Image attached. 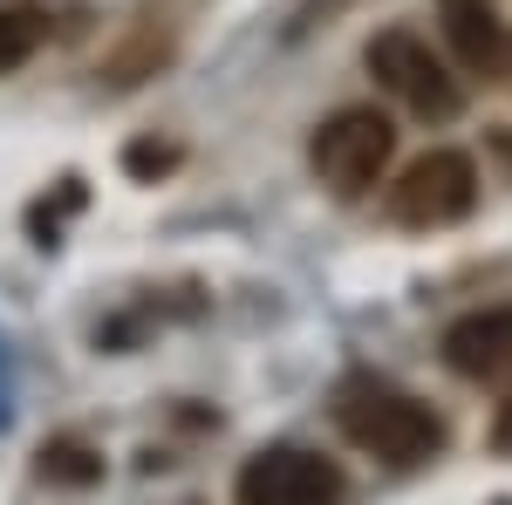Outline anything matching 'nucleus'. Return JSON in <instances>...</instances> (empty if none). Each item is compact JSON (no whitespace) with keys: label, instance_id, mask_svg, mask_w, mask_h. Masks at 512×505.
<instances>
[{"label":"nucleus","instance_id":"nucleus-1","mask_svg":"<svg viewBox=\"0 0 512 505\" xmlns=\"http://www.w3.org/2000/svg\"><path fill=\"white\" fill-rule=\"evenodd\" d=\"M335 424L355 451H369L383 465H424L444 444V424H437L431 403H417L410 389L390 383H349L335 396Z\"/></svg>","mask_w":512,"mask_h":505},{"label":"nucleus","instance_id":"nucleus-2","mask_svg":"<svg viewBox=\"0 0 512 505\" xmlns=\"http://www.w3.org/2000/svg\"><path fill=\"white\" fill-rule=\"evenodd\" d=\"M362 69L376 76V89H390L396 103H403L410 117H424V123H451L465 110L458 76L431 55V41L410 35V28H383V35L362 48Z\"/></svg>","mask_w":512,"mask_h":505},{"label":"nucleus","instance_id":"nucleus-3","mask_svg":"<svg viewBox=\"0 0 512 505\" xmlns=\"http://www.w3.org/2000/svg\"><path fill=\"white\" fill-rule=\"evenodd\" d=\"M390 151H396V123L383 117V110H362V103H355V110H335V117L315 130V144H308L315 178L335 198H362L383 178Z\"/></svg>","mask_w":512,"mask_h":505},{"label":"nucleus","instance_id":"nucleus-4","mask_svg":"<svg viewBox=\"0 0 512 505\" xmlns=\"http://www.w3.org/2000/svg\"><path fill=\"white\" fill-rule=\"evenodd\" d=\"M478 205V164L465 151H424L417 164H403V178L390 185V219L396 226H458Z\"/></svg>","mask_w":512,"mask_h":505},{"label":"nucleus","instance_id":"nucleus-5","mask_svg":"<svg viewBox=\"0 0 512 505\" xmlns=\"http://www.w3.org/2000/svg\"><path fill=\"white\" fill-rule=\"evenodd\" d=\"M342 471L315 451H260L239 471V505H335Z\"/></svg>","mask_w":512,"mask_h":505},{"label":"nucleus","instance_id":"nucleus-6","mask_svg":"<svg viewBox=\"0 0 512 505\" xmlns=\"http://www.w3.org/2000/svg\"><path fill=\"white\" fill-rule=\"evenodd\" d=\"M437 21H444L451 55H458L472 76H485V82L512 76V28L499 21L492 0H437Z\"/></svg>","mask_w":512,"mask_h":505},{"label":"nucleus","instance_id":"nucleus-7","mask_svg":"<svg viewBox=\"0 0 512 505\" xmlns=\"http://www.w3.org/2000/svg\"><path fill=\"white\" fill-rule=\"evenodd\" d=\"M444 369L465 383H492L512 369V308H478L444 328Z\"/></svg>","mask_w":512,"mask_h":505},{"label":"nucleus","instance_id":"nucleus-8","mask_svg":"<svg viewBox=\"0 0 512 505\" xmlns=\"http://www.w3.org/2000/svg\"><path fill=\"white\" fill-rule=\"evenodd\" d=\"M48 41V14L41 7H0V69H21Z\"/></svg>","mask_w":512,"mask_h":505},{"label":"nucleus","instance_id":"nucleus-9","mask_svg":"<svg viewBox=\"0 0 512 505\" xmlns=\"http://www.w3.org/2000/svg\"><path fill=\"white\" fill-rule=\"evenodd\" d=\"M41 478L48 485H96L103 478V458L82 451L76 437H62V444H41Z\"/></svg>","mask_w":512,"mask_h":505},{"label":"nucleus","instance_id":"nucleus-10","mask_svg":"<svg viewBox=\"0 0 512 505\" xmlns=\"http://www.w3.org/2000/svg\"><path fill=\"white\" fill-rule=\"evenodd\" d=\"M164 55H171V35H164V28H144V35L130 41L117 62H110V76H117V82H144V76L164 62Z\"/></svg>","mask_w":512,"mask_h":505},{"label":"nucleus","instance_id":"nucleus-11","mask_svg":"<svg viewBox=\"0 0 512 505\" xmlns=\"http://www.w3.org/2000/svg\"><path fill=\"white\" fill-rule=\"evenodd\" d=\"M123 164H130L137 178H151V171H171V164H178V151H171V144H130V157H123Z\"/></svg>","mask_w":512,"mask_h":505},{"label":"nucleus","instance_id":"nucleus-12","mask_svg":"<svg viewBox=\"0 0 512 505\" xmlns=\"http://www.w3.org/2000/svg\"><path fill=\"white\" fill-rule=\"evenodd\" d=\"M492 451H499V458H512V389H506V403L492 410Z\"/></svg>","mask_w":512,"mask_h":505},{"label":"nucleus","instance_id":"nucleus-13","mask_svg":"<svg viewBox=\"0 0 512 505\" xmlns=\"http://www.w3.org/2000/svg\"><path fill=\"white\" fill-rule=\"evenodd\" d=\"M506 505H512V499H506Z\"/></svg>","mask_w":512,"mask_h":505}]
</instances>
